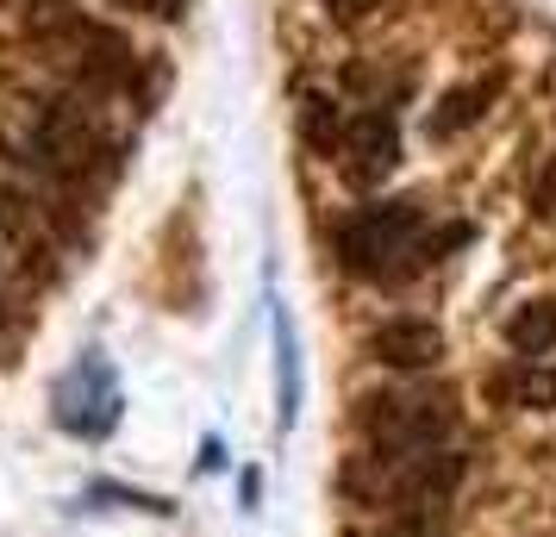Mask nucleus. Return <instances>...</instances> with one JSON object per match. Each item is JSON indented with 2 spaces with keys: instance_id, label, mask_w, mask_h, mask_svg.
Here are the masks:
<instances>
[{
  "instance_id": "11",
  "label": "nucleus",
  "mask_w": 556,
  "mask_h": 537,
  "mask_svg": "<svg viewBox=\"0 0 556 537\" xmlns=\"http://www.w3.org/2000/svg\"><path fill=\"white\" fill-rule=\"evenodd\" d=\"M538 206H544V213H556V156L544 163V176H538Z\"/></svg>"
},
{
  "instance_id": "14",
  "label": "nucleus",
  "mask_w": 556,
  "mask_h": 537,
  "mask_svg": "<svg viewBox=\"0 0 556 537\" xmlns=\"http://www.w3.org/2000/svg\"><path fill=\"white\" fill-rule=\"evenodd\" d=\"M31 7H51V0H31Z\"/></svg>"
},
{
  "instance_id": "8",
  "label": "nucleus",
  "mask_w": 556,
  "mask_h": 537,
  "mask_svg": "<svg viewBox=\"0 0 556 537\" xmlns=\"http://www.w3.org/2000/svg\"><path fill=\"white\" fill-rule=\"evenodd\" d=\"M506 344L526 362H544L556 350V301H526V307L506 319Z\"/></svg>"
},
{
  "instance_id": "9",
  "label": "nucleus",
  "mask_w": 556,
  "mask_h": 537,
  "mask_svg": "<svg viewBox=\"0 0 556 537\" xmlns=\"http://www.w3.org/2000/svg\"><path fill=\"white\" fill-rule=\"evenodd\" d=\"M501 94V81H463V88H451L444 101H438V113H431V138H456V131H469L488 113V101Z\"/></svg>"
},
{
  "instance_id": "13",
  "label": "nucleus",
  "mask_w": 556,
  "mask_h": 537,
  "mask_svg": "<svg viewBox=\"0 0 556 537\" xmlns=\"http://www.w3.org/2000/svg\"><path fill=\"white\" fill-rule=\"evenodd\" d=\"M0 325H7V301H0Z\"/></svg>"
},
{
  "instance_id": "2",
  "label": "nucleus",
  "mask_w": 556,
  "mask_h": 537,
  "mask_svg": "<svg viewBox=\"0 0 556 537\" xmlns=\"http://www.w3.org/2000/svg\"><path fill=\"white\" fill-rule=\"evenodd\" d=\"M338 263L363 282H394L426 263V213L419 201H369L338 231Z\"/></svg>"
},
{
  "instance_id": "1",
  "label": "nucleus",
  "mask_w": 556,
  "mask_h": 537,
  "mask_svg": "<svg viewBox=\"0 0 556 537\" xmlns=\"http://www.w3.org/2000/svg\"><path fill=\"white\" fill-rule=\"evenodd\" d=\"M356 432L369 444L376 462H413V457H431L444 450L456 432V400L451 387H381L363 400L356 412Z\"/></svg>"
},
{
  "instance_id": "6",
  "label": "nucleus",
  "mask_w": 556,
  "mask_h": 537,
  "mask_svg": "<svg viewBox=\"0 0 556 537\" xmlns=\"http://www.w3.org/2000/svg\"><path fill=\"white\" fill-rule=\"evenodd\" d=\"M369 357L381 369H394V375H419V369H431V362L444 357V332L431 319L394 312V319H381L376 332H369Z\"/></svg>"
},
{
  "instance_id": "10",
  "label": "nucleus",
  "mask_w": 556,
  "mask_h": 537,
  "mask_svg": "<svg viewBox=\"0 0 556 537\" xmlns=\"http://www.w3.org/2000/svg\"><path fill=\"white\" fill-rule=\"evenodd\" d=\"M301 131H306V144H319V151H338V144H344V113H338L326 94H313V101L301 106Z\"/></svg>"
},
{
  "instance_id": "3",
  "label": "nucleus",
  "mask_w": 556,
  "mask_h": 537,
  "mask_svg": "<svg viewBox=\"0 0 556 537\" xmlns=\"http://www.w3.org/2000/svg\"><path fill=\"white\" fill-rule=\"evenodd\" d=\"M31 156L38 169H51L56 181H101L113 169V144L94 126V113H81L76 101H45L31 113Z\"/></svg>"
},
{
  "instance_id": "7",
  "label": "nucleus",
  "mask_w": 556,
  "mask_h": 537,
  "mask_svg": "<svg viewBox=\"0 0 556 537\" xmlns=\"http://www.w3.org/2000/svg\"><path fill=\"white\" fill-rule=\"evenodd\" d=\"M488 394L506 400V407H519V412H551L556 407V369L551 362H519L506 375H488Z\"/></svg>"
},
{
  "instance_id": "12",
  "label": "nucleus",
  "mask_w": 556,
  "mask_h": 537,
  "mask_svg": "<svg viewBox=\"0 0 556 537\" xmlns=\"http://www.w3.org/2000/svg\"><path fill=\"white\" fill-rule=\"evenodd\" d=\"M131 7H151L156 20H176V13L188 7V0H131Z\"/></svg>"
},
{
  "instance_id": "4",
  "label": "nucleus",
  "mask_w": 556,
  "mask_h": 537,
  "mask_svg": "<svg viewBox=\"0 0 556 537\" xmlns=\"http://www.w3.org/2000/svg\"><path fill=\"white\" fill-rule=\"evenodd\" d=\"M45 44H51L56 63H63L76 81H88L94 94L131 88V76H138V56H131V44L113 26H101V20L63 13V20H51V26H45Z\"/></svg>"
},
{
  "instance_id": "5",
  "label": "nucleus",
  "mask_w": 556,
  "mask_h": 537,
  "mask_svg": "<svg viewBox=\"0 0 556 537\" xmlns=\"http://www.w3.org/2000/svg\"><path fill=\"white\" fill-rule=\"evenodd\" d=\"M338 163H344V176L363 181V188H376L381 176H394V163H401V119H394L388 106H363V113H351V119H344Z\"/></svg>"
}]
</instances>
